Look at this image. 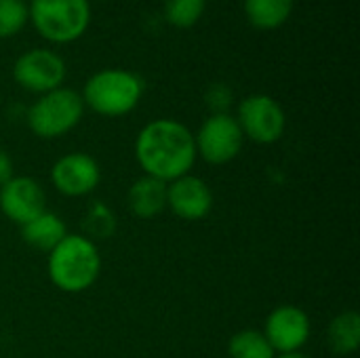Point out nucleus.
<instances>
[{
    "mask_svg": "<svg viewBox=\"0 0 360 358\" xmlns=\"http://www.w3.org/2000/svg\"><path fill=\"white\" fill-rule=\"evenodd\" d=\"M135 156L146 175L165 184L188 175L196 160V143L190 129L177 120L160 118L148 122L135 141Z\"/></svg>",
    "mask_w": 360,
    "mask_h": 358,
    "instance_id": "1",
    "label": "nucleus"
},
{
    "mask_svg": "<svg viewBox=\"0 0 360 358\" xmlns=\"http://www.w3.org/2000/svg\"><path fill=\"white\" fill-rule=\"evenodd\" d=\"M101 270V257L95 243L86 236L68 234L49 253V276L53 285L65 293L89 289Z\"/></svg>",
    "mask_w": 360,
    "mask_h": 358,
    "instance_id": "2",
    "label": "nucleus"
},
{
    "mask_svg": "<svg viewBox=\"0 0 360 358\" xmlns=\"http://www.w3.org/2000/svg\"><path fill=\"white\" fill-rule=\"evenodd\" d=\"M143 82L127 70H101L93 74L82 91V101L101 116H124L139 103Z\"/></svg>",
    "mask_w": 360,
    "mask_h": 358,
    "instance_id": "3",
    "label": "nucleus"
},
{
    "mask_svg": "<svg viewBox=\"0 0 360 358\" xmlns=\"http://www.w3.org/2000/svg\"><path fill=\"white\" fill-rule=\"evenodd\" d=\"M27 13L36 32L57 44L78 40L91 23L89 0H30Z\"/></svg>",
    "mask_w": 360,
    "mask_h": 358,
    "instance_id": "4",
    "label": "nucleus"
},
{
    "mask_svg": "<svg viewBox=\"0 0 360 358\" xmlns=\"http://www.w3.org/2000/svg\"><path fill=\"white\" fill-rule=\"evenodd\" d=\"M84 114L82 97L72 89H55L40 95L27 112V124L34 135L53 139L72 131Z\"/></svg>",
    "mask_w": 360,
    "mask_h": 358,
    "instance_id": "5",
    "label": "nucleus"
},
{
    "mask_svg": "<svg viewBox=\"0 0 360 358\" xmlns=\"http://www.w3.org/2000/svg\"><path fill=\"white\" fill-rule=\"evenodd\" d=\"M243 131L234 116L226 112H217L209 116L198 133L194 135L196 154H200L207 162L224 165L238 156L243 148Z\"/></svg>",
    "mask_w": 360,
    "mask_h": 358,
    "instance_id": "6",
    "label": "nucleus"
},
{
    "mask_svg": "<svg viewBox=\"0 0 360 358\" xmlns=\"http://www.w3.org/2000/svg\"><path fill=\"white\" fill-rule=\"evenodd\" d=\"M236 122L251 141L274 143L285 133V112L276 99L270 95H249L238 106Z\"/></svg>",
    "mask_w": 360,
    "mask_h": 358,
    "instance_id": "7",
    "label": "nucleus"
},
{
    "mask_svg": "<svg viewBox=\"0 0 360 358\" xmlns=\"http://www.w3.org/2000/svg\"><path fill=\"white\" fill-rule=\"evenodd\" d=\"M13 76L19 87L44 95L61 87L65 78V63L49 49H32L15 61Z\"/></svg>",
    "mask_w": 360,
    "mask_h": 358,
    "instance_id": "8",
    "label": "nucleus"
},
{
    "mask_svg": "<svg viewBox=\"0 0 360 358\" xmlns=\"http://www.w3.org/2000/svg\"><path fill=\"white\" fill-rule=\"evenodd\" d=\"M264 335L274 352H300L310 338V319L297 306H278L270 312Z\"/></svg>",
    "mask_w": 360,
    "mask_h": 358,
    "instance_id": "9",
    "label": "nucleus"
},
{
    "mask_svg": "<svg viewBox=\"0 0 360 358\" xmlns=\"http://www.w3.org/2000/svg\"><path fill=\"white\" fill-rule=\"evenodd\" d=\"M99 179V165L84 152L65 154L51 169L53 186L65 196H86L97 188Z\"/></svg>",
    "mask_w": 360,
    "mask_h": 358,
    "instance_id": "10",
    "label": "nucleus"
},
{
    "mask_svg": "<svg viewBox=\"0 0 360 358\" xmlns=\"http://www.w3.org/2000/svg\"><path fill=\"white\" fill-rule=\"evenodd\" d=\"M167 207L186 222L202 219L213 207V192L200 177L181 175L167 184Z\"/></svg>",
    "mask_w": 360,
    "mask_h": 358,
    "instance_id": "11",
    "label": "nucleus"
},
{
    "mask_svg": "<svg viewBox=\"0 0 360 358\" xmlns=\"http://www.w3.org/2000/svg\"><path fill=\"white\" fill-rule=\"evenodd\" d=\"M0 209L11 222L23 226L44 213V192L32 177H11L0 186Z\"/></svg>",
    "mask_w": 360,
    "mask_h": 358,
    "instance_id": "12",
    "label": "nucleus"
},
{
    "mask_svg": "<svg viewBox=\"0 0 360 358\" xmlns=\"http://www.w3.org/2000/svg\"><path fill=\"white\" fill-rule=\"evenodd\" d=\"M127 203L133 215L141 219L156 217L167 209V184L156 177L143 175L129 188Z\"/></svg>",
    "mask_w": 360,
    "mask_h": 358,
    "instance_id": "13",
    "label": "nucleus"
},
{
    "mask_svg": "<svg viewBox=\"0 0 360 358\" xmlns=\"http://www.w3.org/2000/svg\"><path fill=\"white\" fill-rule=\"evenodd\" d=\"M68 236L65 224L61 222V217H57L55 213H40L38 217L30 219L27 224L21 226V238L38 249V251H46L51 253L63 238Z\"/></svg>",
    "mask_w": 360,
    "mask_h": 358,
    "instance_id": "14",
    "label": "nucleus"
},
{
    "mask_svg": "<svg viewBox=\"0 0 360 358\" xmlns=\"http://www.w3.org/2000/svg\"><path fill=\"white\" fill-rule=\"evenodd\" d=\"M293 4L295 0H245V15L253 27L270 32L291 17Z\"/></svg>",
    "mask_w": 360,
    "mask_h": 358,
    "instance_id": "15",
    "label": "nucleus"
},
{
    "mask_svg": "<svg viewBox=\"0 0 360 358\" xmlns=\"http://www.w3.org/2000/svg\"><path fill=\"white\" fill-rule=\"evenodd\" d=\"M327 342H329L331 350L340 357H348V354L356 352L360 346L359 314L352 310L338 314L327 329Z\"/></svg>",
    "mask_w": 360,
    "mask_h": 358,
    "instance_id": "16",
    "label": "nucleus"
},
{
    "mask_svg": "<svg viewBox=\"0 0 360 358\" xmlns=\"http://www.w3.org/2000/svg\"><path fill=\"white\" fill-rule=\"evenodd\" d=\"M230 358H274V350L268 344L266 335L255 329H245L232 335L228 344Z\"/></svg>",
    "mask_w": 360,
    "mask_h": 358,
    "instance_id": "17",
    "label": "nucleus"
},
{
    "mask_svg": "<svg viewBox=\"0 0 360 358\" xmlns=\"http://www.w3.org/2000/svg\"><path fill=\"white\" fill-rule=\"evenodd\" d=\"M207 6V0H165V17L173 27H192L198 23Z\"/></svg>",
    "mask_w": 360,
    "mask_h": 358,
    "instance_id": "18",
    "label": "nucleus"
},
{
    "mask_svg": "<svg viewBox=\"0 0 360 358\" xmlns=\"http://www.w3.org/2000/svg\"><path fill=\"white\" fill-rule=\"evenodd\" d=\"M30 19L27 4L23 0H0V38L15 36Z\"/></svg>",
    "mask_w": 360,
    "mask_h": 358,
    "instance_id": "19",
    "label": "nucleus"
},
{
    "mask_svg": "<svg viewBox=\"0 0 360 358\" xmlns=\"http://www.w3.org/2000/svg\"><path fill=\"white\" fill-rule=\"evenodd\" d=\"M114 226H116V222H114L112 211L99 203L95 207H91V211L84 219V228H86L89 236H95V238H108L114 232Z\"/></svg>",
    "mask_w": 360,
    "mask_h": 358,
    "instance_id": "20",
    "label": "nucleus"
},
{
    "mask_svg": "<svg viewBox=\"0 0 360 358\" xmlns=\"http://www.w3.org/2000/svg\"><path fill=\"white\" fill-rule=\"evenodd\" d=\"M13 177V162H11V156L0 150V186H4L8 179Z\"/></svg>",
    "mask_w": 360,
    "mask_h": 358,
    "instance_id": "21",
    "label": "nucleus"
},
{
    "mask_svg": "<svg viewBox=\"0 0 360 358\" xmlns=\"http://www.w3.org/2000/svg\"><path fill=\"white\" fill-rule=\"evenodd\" d=\"M274 358H310V357H306V354H302V352H289V354H281V357H274Z\"/></svg>",
    "mask_w": 360,
    "mask_h": 358,
    "instance_id": "22",
    "label": "nucleus"
},
{
    "mask_svg": "<svg viewBox=\"0 0 360 358\" xmlns=\"http://www.w3.org/2000/svg\"><path fill=\"white\" fill-rule=\"evenodd\" d=\"M23 2H25V0H23Z\"/></svg>",
    "mask_w": 360,
    "mask_h": 358,
    "instance_id": "23",
    "label": "nucleus"
}]
</instances>
